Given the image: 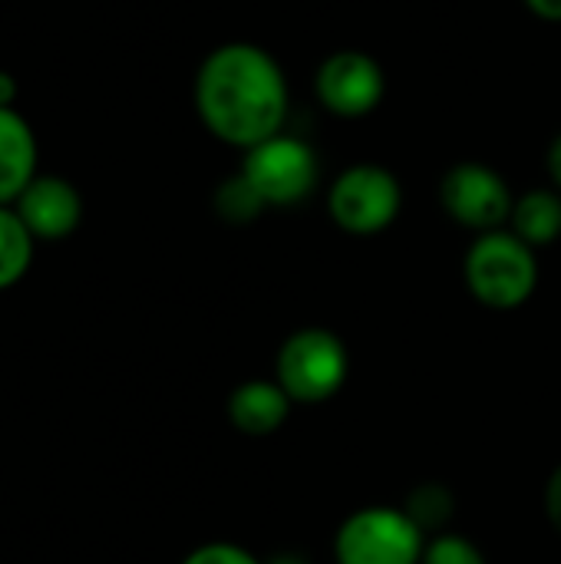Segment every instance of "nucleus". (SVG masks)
I'll use <instances>...</instances> for the list:
<instances>
[{
  "label": "nucleus",
  "instance_id": "18",
  "mask_svg": "<svg viewBox=\"0 0 561 564\" xmlns=\"http://www.w3.org/2000/svg\"><path fill=\"white\" fill-rule=\"evenodd\" d=\"M546 506H549V519L552 525L561 532V466L555 469L552 482H549V496H546Z\"/></svg>",
  "mask_w": 561,
  "mask_h": 564
},
{
  "label": "nucleus",
  "instance_id": "22",
  "mask_svg": "<svg viewBox=\"0 0 561 564\" xmlns=\"http://www.w3.org/2000/svg\"><path fill=\"white\" fill-rule=\"evenodd\" d=\"M271 564H304V562H301V558H291V555H288V558H278V562H271Z\"/></svg>",
  "mask_w": 561,
  "mask_h": 564
},
{
  "label": "nucleus",
  "instance_id": "4",
  "mask_svg": "<svg viewBox=\"0 0 561 564\" xmlns=\"http://www.w3.org/2000/svg\"><path fill=\"white\" fill-rule=\"evenodd\" d=\"M350 370L347 347L324 327L298 330L284 340L278 354V383L294 403H324L331 400Z\"/></svg>",
  "mask_w": 561,
  "mask_h": 564
},
{
  "label": "nucleus",
  "instance_id": "21",
  "mask_svg": "<svg viewBox=\"0 0 561 564\" xmlns=\"http://www.w3.org/2000/svg\"><path fill=\"white\" fill-rule=\"evenodd\" d=\"M549 169H552V178L559 182V188H561V135L555 139L552 152H549Z\"/></svg>",
  "mask_w": 561,
  "mask_h": 564
},
{
  "label": "nucleus",
  "instance_id": "17",
  "mask_svg": "<svg viewBox=\"0 0 561 564\" xmlns=\"http://www.w3.org/2000/svg\"><path fill=\"white\" fill-rule=\"evenodd\" d=\"M182 564H261L255 555H248L245 549L238 545H225V542H215V545H202L198 552H192Z\"/></svg>",
  "mask_w": 561,
  "mask_h": 564
},
{
  "label": "nucleus",
  "instance_id": "6",
  "mask_svg": "<svg viewBox=\"0 0 561 564\" xmlns=\"http://www.w3.org/2000/svg\"><path fill=\"white\" fill-rule=\"evenodd\" d=\"M400 182L380 165L347 169L327 195L331 218L350 235H377L400 215Z\"/></svg>",
  "mask_w": 561,
  "mask_h": 564
},
{
  "label": "nucleus",
  "instance_id": "10",
  "mask_svg": "<svg viewBox=\"0 0 561 564\" xmlns=\"http://www.w3.org/2000/svg\"><path fill=\"white\" fill-rule=\"evenodd\" d=\"M291 403L294 400L288 397V390L281 383L248 380L231 393L228 416H231L235 430H241L245 436H271L284 426Z\"/></svg>",
  "mask_w": 561,
  "mask_h": 564
},
{
  "label": "nucleus",
  "instance_id": "15",
  "mask_svg": "<svg viewBox=\"0 0 561 564\" xmlns=\"http://www.w3.org/2000/svg\"><path fill=\"white\" fill-rule=\"evenodd\" d=\"M450 512H453V496H450L443 486H436V482L420 486V489L410 496V506H407V516H410L423 532L443 525V522L450 519Z\"/></svg>",
  "mask_w": 561,
  "mask_h": 564
},
{
  "label": "nucleus",
  "instance_id": "8",
  "mask_svg": "<svg viewBox=\"0 0 561 564\" xmlns=\"http://www.w3.org/2000/svg\"><path fill=\"white\" fill-rule=\"evenodd\" d=\"M384 69L374 56L360 50H341L324 59L317 69V96L321 102L347 119L367 116L384 99Z\"/></svg>",
  "mask_w": 561,
  "mask_h": 564
},
{
  "label": "nucleus",
  "instance_id": "11",
  "mask_svg": "<svg viewBox=\"0 0 561 564\" xmlns=\"http://www.w3.org/2000/svg\"><path fill=\"white\" fill-rule=\"evenodd\" d=\"M36 142L30 126L13 112L0 109V205L20 198V192L33 182Z\"/></svg>",
  "mask_w": 561,
  "mask_h": 564
},
{
  "label": "nucleus",
  "instance_id": "14",
  "mask_svg": "<svg viewBox=\"0 0 561 564\" xmlns=\"http://www.w3.org/2000/svg\"><path fill=\"white\" fill-rule=\"evenodd\" d=\"M215 208H218V215H222L225 221L245 225V221H251V218L261 215L265 198H261V195L255 192V185L238 172L235 178L222 182V188L215 192Z\"/></svg>",
  "mask_w": 561,
  "mask_h": 564
},
{
  "label": "nucleus",
  "instance_id": "3",
  "mask_svg": "<svg viewBox=\"0 0 561 564\" xmlns=\"http://www.w3.org/2000/svg\"><path fill=\"white\" fill-rule=\"evenodd\" d=\"M423 552V529L407 516V509L390 506L354 512L334 542L337 564H420Z\"/></svg>",
  "mask_w": 561,
  "mask_h": 564
},
{
  "label": "nucleus",
  "instance_id": "16",
  "mask_svg": "<svg viewBox=\"0 0 561 564\" xmlns=\"http://www.w3.org/2000/svg\"><path fill=\"white\" fill-rule=\"evenodd\" d=\"M420 564H486L483 552L463 535H440L427 545Z\"/></svg>",
  "mask_w": 561,
  "mask_h": 564
},
{
  "label": "nucleus",
  "instance_id": "1",
  "mask_svg": "<svg viewBox=\"0 0 561 564\" xmlns=\"http://www.w3.org/2000/svg\"><path fill=\"white\" fill-rule=\"evenodd\" d=\"M195 102L202 122L222 142L251 149L281 132L288 119V83L268 50L225 43L202 63Z\"/></svg>",
  "mask_w": 561,
  "mask_h": 564
},
{
  "label": "nucleus",
  "instance_id": "13",
  "mask_svg": "<svg viewBox=\"0 0 561 564\" xmlns=\"http://www.w3.org/2000/svg\"><path fill=\"white\" fill-rule=\"evenodd\" d=\"M30 254H33V235L30 228L20 221L17 212L0 208V291L17 284L26 268H30Z\"/></svg>",
  "mask_w": 561,
  "mask_h": 564
},
{
  "label": "nucleus",
  "instance_id": "20",
  "mask_svg": "<svg viewBox=\"0 0 561 564\" xmlns=\"http://www.w3.org/2000/svg\"><path fill=\"white\" fill-rule=\"evenodd\" d=\"M17 96V83L0 69V109H10V99Z\"/></svg>",
  "mask_w": 561,
  "mask_h": 564
},
{
  "label": "nucleus",
  "instance_id": "5",
  "mask_svg": "<svg viewBox=\"0 0 561 564\" xmlns=\"http://www.w3.org/2000/svg\"><path fill=\"white\" fill-rule=\"evenodd\" d=\"M241 175L255 185L265 205H298L317 185V155L304 139L278 132L248 149Z\"/></svg>",
  "mask_w": 561,
  "mask_h": 564
},
{
  "label": "nucleus",
  "instance_id": "19",
  "mask_svg": "<svg viewBox=\"0 0 561 564\" xmlns=\"http://www.w3.org/2000/svg\"><path fill=\"white\" fill-rule=\"evenodd\" d=\"M526 7L542 17V20H552V23H561V0H526Z\"/></svg>",
  "mask_w": 561,
  "mask_h": 564
},
{
  "label": "nucleus",
  "instance_id": "12",
  "mask_svg": "<svg viewBox=\"0 0 561 564\" xmlns=\"http://www.w3.org/2000/svg\"><path fill=\"white\" fill-rule=\"evenodd\" d=\"M509 221H513V231L526 245H532V248L552 245L561 235V198L555 192H546V188L529 192L513 205Z\"/></svg>",
  "mask_w": 561,
  "mask_h": 564
},
{
  "label": "nucleus",
  "instance_id": "2",
  "mask_svg": "<svg viewBox=\"0 0 561 564\" xmlns=\"http://www.w3.org/2000/svg\"><path fill=\"white\" fill-rule=\"evenodd\" d=\"M466 284L473 297L496 311L522 307L539 284L536 248L516 231H486L466 254Z\"/></svg>",
  "mask_w": 561,
  "mask_h": 564
},
{
  "label": "nucleus",
  "instance_id": "7",
  "mask_svg": "<svg viewBox=\"0 0 561 564\" xmlns=\"http://www.w3.org/2000/svg\"><path fill=\"white\" fill-rule=\"evenodd\" d=\"M443 208L473 231H499L513 218V192L499 172L479 162H463L443 178Z\"/></svg>",
  "mask_w": 561,
  "mask_h": 564
},
{
  "label": "nucleus",
  "instance_id": "9",
  "mask_svg": "<svg viewBox=\"0 0 561 564\" xmlns=\"http://www.w3.org/2000/svg\"><path fill=\"white\" fill-rule=\"evenodd\" d=\"M17 202H20L17 215L30 228L33 238H66L79 225V215H83V202L76 188L56 175L33 178L20 192Z\"/></svg>",
  "mask_w": 561,
  "mask_h": 564
}]
</instances>
